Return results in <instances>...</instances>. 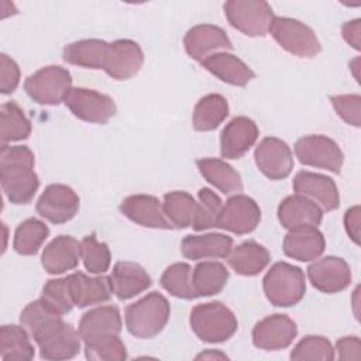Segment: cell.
Segmentation results:
<instances>
[{
  "label": "cell",
  "mask_w": 361,
  "mask_h": 361,
  "mask_svg": "<svg viewBox=\"0 0 361 361\" xmlns=\"http://www.w3.org/2000/svg\"><path fill=\"white\" fill-rule=\"evenodd\" d=\"M35 158L27 145H1L0 182L6 197L14 204H28L39 188L34 172Z\"/></svg>",
  "instance_id": "6da1fadb"
},
{
  "label": "cell",
  "mask_w": 361,
  "mask_h": 361,
  "mask_svg": "<svg viewBox=\"0 0 361 361\" xmlns=\"http://www.w3.org/2000/svg\"><path fill=\"white\" fill-rule=\"evenodd\" d=\"M171 306L166 298L158 292L147 293L126 309V327L137 338H152L166 326Z\"/></svg>",
  "instance_id": "7a4b0ae2"
},
{
  "label": "cell",
  "mask_w": 361,
  "mask_h": 361,
  "mask_svg": "<svg viewBox=\"0 0 361 361\" xmlns=\"http://www.w3.org/2000/svg\"><path fill=\"white\" fill-rule=\"evenodd\" d=\"M189 323L196 337L210 344L230 340L238 329L235 314L221 302L196 305L190 312Z\"/></svg>",
  "instance_id": "3957f363"
},
{
  "label": "cell",
  "mask_w": 361,
  "mask_h": 361,
  "mask_svg": "<svg viewBox=\"0 0 361 361\" xmlns=\"http://www.w3.org/2000/svg\"><path fill=\"white\" fill-rule=\"evenodd\" d=\"M262 288L271 305L290 307L298 305L306 293L305 272L288 262H275L262 279Z\"/></svg>",
  "instance_id": "277c9868"
},
{
  "label": "cell",
  "mask_w": 361,
  "mask_h": 361,
  "mask_svg": "<svg viewBox=\"0 0 361 361\" xmlns=\"http://www.w3.org/2000/svg\"><path fill=\"white\" fill-rule=\"evenodd\" d=\"M39 348V357L49 361H62L76 357L82 347L79 331L62 316L52 319L31 336Z\"/></svg>",
  "instance_id": "5b68a950"
},
{
  "label": "cell",
  "mask_w": 361,
  "mask_h": 361,
  "mask_svg": "<svg viewBox=\"0 0 361 361\" xmlns=\"http://www.w3.org/2000/svg\"><path fill=\"white\" fill-rule=\"evenodd\" d=\"M268 32L281 48L295 56L313 58L322 51L314 31L299 20L275 16Z\"/></svg>",
  "instance_id": "8992f818"
},
{
  "label": "cell",
  "mask_w": 361,
  "mask_h": 361,
  "mask_svg": "<svg viewBox=\"0 0 361 361\" xmlns=\"http://www.w3.org/2000/svg\"><path fill=\"white\" fill-rule=\"evenodd\" d=\"M72 89V76L68 69L48 65L30 75L24 82V90L35 103L56 106L65 100Z\"/></svg>",
  "instance_id": "52a82bcc"
},
{
  "label": "cell",
  "mask_w": 361,
  "mask_h": 361,
  "mask_svg": "<svg viewBox=\"0 0 361 361\" xmlns=\"http://www.w3.org/2000/svg\"><path fill=\"white\" fill-rule=\"evenodd\" d=\"M226 18L247 37H264L274 20L272 7L262 0H228L223 6Z\"/></svg>",
  "instance_id": "ba28073f"
},
{
  "label": "cell",
  "mask_w": 361,
  "mask_h": 361,
  "mask_svg": "<svg viewBox=\"0 0 361 361\" xmlns=\"http://www.w3.org/2000/svg\"><path fill=\"white\" fill-rule=\"evenodd\" d=\"M295 154L302 165L326 169L333 173H340L344 162V154L338 144L322 134L299 138L295 142Z\"/></svg>",
  "instance_id": "9c48e42d"
},
{
  "label": "cell",
  "mask_w": 361,
  "mask_h": 361,
  "mask_svg": "<svg viewBox=\"0 0 361 361\" xmlns=\"http://www.w3.org/2000/svg\"><path fill=\"white\" fill-rule=\"evenodd\" d=\"M63 103L75 117L93 124L109 123L117 111V106L109 94L87 87H72Z\"/></svg>",
  "instance_id": "30bf717a"
},
{
  "label": "cell",
  "mask_w": 361,
  "mask_h": 361,
  "mask_svg": "<svg viewBox=\"0 0 361 361\" xmlns=\"http://www.w3.org/2000/svg\"><path fill=\"white\" fill-rule=\"evenodd\" d=\"M80 206L78 193L62 183L48 185L37 200V213L52 224H63L72 220Z\"/></svg>",
  "instance_id": "8fae6325"
},
{
  "label": "cell",
  "mask_w": 361,
  "mask_h": 361,
  "mask_svg": "<svg viewBox=\"0 0 361 361\" xmlns=\"http://www.w3.org/2000/svg\"><path fill=\"white\" fill-rule=\"evenodd\" d=\"M261 221V209L257 202L247 196L237 193L223 203L217 227L237 235H244L257 228Z\"/></svg>",
  "instance_id": "7c38bea8"
},
{
  "label": "cell",
  "mask_w": 361,
  "mask_h": 361,
  "mask_svg": "<svg viewBox=\"0 0 361 361\" xmlns=\"http://www.w3.org/2000/svg\"><path fill=\"white\" fill-rule=\"evenodd\" d=\"M298 336L296 323L282 313L265 316L252 329V344L265 351H278L289 347Z\"/></svg>",
  "instance_id": "4fadbf2b"
},
{
  "label": "cell",
  "mask_w": 361,
  "mask_h": 361,
  "mask_svg": "<svg viewBox=\"0 0 361 361\" xmlns=\"http://www.w3.org/2000/svg\"><path fill=\"white\" fill-rule=\"evenodd\" d=\"M254 159L259 172L271 180L285 179L293 169L290 147L276 137L262 138L254 151Z\"/></svg>",
  "instance_id": "5bb4252c"
},
{
  "label": "cell",
  "mask_w": 361,
  "mask_h": 361,
  "mask_svg": "<svg viewBox=\"0 0 361 361\" xmlns=\"http://www.w3.org/2000/svg\"><path fill=\"white\" fill-rule=\"evenodd\" d=\"M307 278L313 288L323 293H338L351 283V268L345 259L334 255H327L314 259L307 267Z\"/></svg>",
  "instance_id": "9a60e30c"
},
{
  "label": "cell",
  "mask_w": 361,
  "mask_h": 361,
  "mask_svg": "<svg viewBox=\"0 0 361 361\" xmlns=\"http://www.w3.org/2000/svg\"><path fill=\"white\" fill-rule=\"evenodd\" d=\"M144 63V52L133 39L109 42L103 71L116 80H128L135 76Z\"/></svg>",
  "instance_id": "2e32d148"
},
{
  "label": "cell",
  "mask_w": 361,
  "mask_h": 361,
  "mask_svg": "<svg viewBox=\"0 0 361 361\" xmlns=\"http://www.w3.org/2000/svg\"><path fill=\"white\" fill-rule=\"evenodd\" d=\"M185 51L189 58L202 62L213 54L233 49V42L221 27L199 24L192 27L183 38Z\"/></svg>",
  "instance_id": "e0dca14e"
},
{
  "label": "cell",
  "mask_w": 361,
  "mask_h": 361,
  "mask_svg": "<svg viewBox=\"0 0 361 361\" xmlns=\"http://www.w3.org/2000/svg\"><path fill=\"white\" fill-rule=\"evenodd\" d=\"M292 188L295 193L317 203L322 210L331 212L340 206V193L337 185L327 175L299 171L293 178Z\"/></svg>",
  "instance_id": "ac0fdd59"
},
{
  "label": "cell",
  "mask_w": 361,
  "mask_h": 361,
  "mask_svg": "<svg viewBox=\"0 0 361 361\" xmlns=\"http://www.w3.org/2000/svg\"><path fill=\"white\" fill-rule=\"evenodd\" d=\"M259 130L254 120L238 116L230 120L220 134V154L226 159H240L257 142Z\"/></svg>",
  "instance_id": "d6986e66"
},
{
  "label": "cell",
  "mask_w": 361,
  "mask_h": 361,
  "mask_svg": "<svg viewBox=\"0 0 361 361\" xmlns=\"http://www.w3.org/2000/svg\"><path fill=\"white\" fill-rule=\"evenodd\" d=\"M120 212L133 223L159 230L173 228L168 220L162 203L151 195H131L120 203Z\"/></svg>",
  "instance_id": "ffe728a7"
},
{
  "label": "cell",
  "mask_w": 361,
  "mask_h": 361,
  "mask_svg": "<svg viewBox=\"0 0 361 361\" xmlns=\"http://www.w3.org/2000/svg\"><path fill=\"white\" fill-rule=\"evenodd\" d=\"M109 283L116 298L127 300L147 290L152 285V281L140 264L118 261L109 275Z\"/></svg>",
  "instance_id": "44dd1931"
},
{
  "label": "cell",
  "mask_w": 361,
  "mask_h": 361,
  "mask_svg": "<svg viewBox=\"0 0 361 361\" xmlns=\"http://www.w3.org/2000/svg\"><path fill=\"white\" fill-rule=\"evenodd\" d=\"M123 327L121 314L117 306H99L86 312L80 322L78 331L83 343H90L103 337L120 334Z\"/></svg>",
  "instance_id": "7402d4cb"
},
{
  "label": "cell",
  "mask_w": 361,
  "mask_h": 361,
  "mask_svg": "<svg viewBox=\"0 0 361 361\" xmlns=\"http://www.w3.org/2000/svg\"><path fill=\"white\" fill-rule=\"evenodd\" d=\"M323 210L313 200L302 195L286 196L278 206V220L286 230L298 227H317L322 223Z\"/></svg>",
  "instance_id": "603a6c76"
},
{
  "label": "cell",
  "mask_w": 361,
  "mask_h": 361,
  "mask_svg": "<svg viewBox=\"0 0 361 361\" xmlns=\"http://www.w3.org/2000/svg\"><path fill=\"white\" fill-rule=\"evenodd\" d=\"M282 248L286 257L300 262H309L323 254L326 240L317 227H298L288 230Z\"/></svg>",
  "instance_id": "cb8c5ba5"
},
{
  "label": "cell",
  "mask_w": 361,
  "mask_h": 361,
  "mask_svg": "<svg viewBox=\"0 0 361 361\" xmlns=\"http://www.w3.org/2000/svg\"><path fill=\"white\" fill-rule=\"evenodd\" d=\"M80 243L72 235H58L49 241L41 255L42 268L51 275H61L78 267Z\"/></svg>",
  "instance_id": "d4e9b609"
},
{
  "label": "cell",
  "mask_w": 361,
  "mask_h": 361,
  "mask_svg": "<svg viewBox=\"0 0 361 361\" xmlns=\"http://www.w3.org/2000/svg\"><path fill=\"white\" fill-rule=\"evenodd\" d=\"M72 300L79 309L104 303L111 296L109 276H87L83 272H73L66 276Z\"/></svg>",
  "instance_id": "484cf974"
},
{
  "label": "cell",
  "mask_w": 361,
  "mask_h": 361,
  "mask_svg": "<svg viewBox=\"0 0 361 361\" xmlns=\"http://www.w3.org/2000/svg\"><path fill=\"white\" fill-rule=\"evenodd\" d=\"M202 66L224 83L245 86L254 78V71L238 56L228 52H217L200 62Z\"/></svg>",
  "instance_id": "4316f807"
},
{
  "label": "cell",
  "mask_w": 361,
  "mask_h": 361,
  "mask_svg": "<svg viewBox=\"0 0 361 361\" xmlns=\"http://www.w3.org/2000/svg\"><path fill=\"white\" fill-rule=\"evenodd\" d=\"M233 248V238L221 233H209L202 235H186L180 243L182 255L188 259L227 258Z\"/></svg>",
  "instance_id": "83f0119b"
},
{
  "label": "cell",
  "mask_w": 361,
  "mask_h": 361,
  "mask_svg": "<svg viewBox=\"0 0 361 361\" xmlns=\"http://www.w3.org/2000/svg\"><path fill=\"white\" fill-rule=\"evenodd\" d=\"M271 261L268 250L254 240L244 241L231 248L227 262L231 269L243 276H255L267 268Z\"/></svg>",
  "instance_id": "f1b7e54d"
},
{
  "label": "cell",
  "mask_w": 361,
  "mask_h": 361,
  "mask_svg": "<svg viewBox=\"0 0 361 361\" xmlns=\"http://www.w3.org/2000/svg\"><path fill=\"white\" fill-rule=\"evenodd\" d=\"M200 175L224 195L243 192L240 173L226 161L219 158H200L196 161Z\"/></svg>",
  "instance_id": "f546056e"
},
{
  "label": "cell",
  "mask_w": 361,
  "mask_h": 361,
  "mask_svg": "<svg viewBox=\"0 0 361 361\" xmlns=\"http://www.w3.org/2000/svg\"><path fill=\"white\" fill-rule=\"evenodd\" d=\"M109 42L97 38L79 39L65 45L62 58L65 62L86 69H103Z\"/></svg>",
  "instance_id": "4dcf8cb0"
},
{
  "label": "cell",
  "mask_w": 361,
  "mask_h": 361,
  "mask_svg": "<svg viewBox=\"0 0 361 361\" xmlns=\"http://www.w3.org/2000/svg\"><path fill=\"white\" fill-rule=\"evenodd\" d=\"M0 358L3 361H30L34 358L27 329L21 324H3L0 329Z\"/></svg>",
  "instance_id": "1f68e13d"
},
{
  "label": "cell",
  "mask_w": 361,
  "mask_h": 361,
  "mask_svg": "<svg viewBox=\"0 0 361 361\" xmlns=\"http://www.w3.org/2000/svg\"><path fill=\"white\" fill-rule=\"evenodd\" d=\"M228 116V103L224 96L210 93L199 99L193 109V128L196 131H213Z\"/></svg>",
  "instance_id": "d6a6232c"
},
{
  "label": "cell",
  "mask_w": 361,
  "mask_h": 361,
  "mask_svg": "<svg viewBox=\"0 0 361 361\" xmlns=\"http://www.w3.org/2000/svg\"><path fill=\"white\" fill-rule=\"evenodd\" d=\"M227 268L216 261L199 262L192 269V282L195 292L199 296H213L220 293L228 281Z\"/></svg>",
  "instance_id": "836d02e7"
},
{
  "label": "cell",
  "mask_w": 361,
  "mask_h": 361,
  "mask_svg": "<svg viewBox=\"0 0 361 361\" xmlns=\"http://www.w3.org/2000/svg\"><path fill=\"white\" fill-rule=\"evenodd\" d=\"M164 212L173 228H188L193 226L197 202L185 190H173L164 196Z\"/></svg>",
  "instance_id": "e575fe53"
},
{
  "label": "cell",
  "mask_w": 361,
  "mask_h": 361,
  "mask_svg": "<svg viewBox=\"0 0 361 361\" xmlns=\"http://www.w3.org/2000/svg\"><path fill=\"white\" fill-rule=\"evenodd\" d=\"M48 235V226L35 217H30L17 226L14 231L13 248L20 255H35Z\"/></svg>",
  "instance_id": "d590c367"
},
{
  "label": "cell",
  "mask_w": 361,
  "mask_h": 361,
  "mask_svg": "<svg viewBox=\"0 0 361 361\" xmlns=\"http://www.w3.org/2000/svg\"><path fill=\"white\" fill-rule=\"evenodd\" d=\"M31 134V123L24 110L16 102H6L0 110L1 145L11 141L27 140Z\"/></svg>",
  "instance_id": "8d00e7d4"
},
{
  "label": "cell",
  "mask_w": 361,
  "mask_h": 361,
  "mask_svg": "<svg viewBox=\"0 0 361 361\" xmlns=\"http://www.w3.org/2000/svg\"><path fill=\"white\" fill-rule=\"evenodd\" d=\"M161 286L175 298L192 300L197 295L192 282V268L186 262H175L169 265L161 275Z\"/></svg>",
  "instance_id": "74e56055"
},
{
  "label": "cell",
  "mask_w": 361,
  "mask_h": 361,
  "mask_svg": "<svg viewBox=\"0 0 361 361\" xmlns=\"http://www.w3.org/2000/svg\"><path fill=\"white\" fill-rule=\"evenodd\" d=\"M80 259L87 272L104 274L111 264L110 248L106 243H100L94 234H89L80 241Z\"/></svg>",
  "instance_id": "f35d334b"
},
{
  "label": "cell",
  "mask_w": 361,
  "mask_h": 361,
  "mask_svg": "<svg viewBox=\"0 0 361 361\" xmlns=\"http://www.w3.org/2000/svg\"><path fill=\"white\" fill-rule=\"evenodd\" d=\"M197 212L193 221L196 231H203L212 227H217L219 216L223 207V202L217 193L209 188H202L197 192Z\"/></svg>",
  "instance_id": "ab89813d"
},
{
  "label": "cell",
  "mask_w": 361,
  "mask_h": 361,
  "mask_svg": "<svg viewBox=\"0 0 361 361\" xmlns=\"http://www.w3.org/2000/svg\"><path fill=\"white\" fill-rule=\"evenodd\" d=\"M334 348L331 343L323 336H305L290 351V360L303 361V360H322L331 361L334 360Z\"/></svg>",
  "instance_id": "60d3db41"
},
{
  "label": "cell",
  "mask_w": 361,
  "mask_h": 361,
  "mask_svg": "<svg viewBox=\"0 0 361 361\" xmlns=\"http://www.w3.org/2000/svg\"><path fill=\"white\" fill-rule=\"evenodd\" d=\"M85 357L92 361H124L127 348L118 334L85 343Z\"/></svg>",
  "instance_id": "b9f144b4"
},
{
  "label": "cell",
  "mask_w": 361,
  "mask_h": 361,
  "mask_svg": "<svg viewBox=\"0 0 361 361\" xmlns=\"http://www.w3.org/2000/svg\"><path fill=\"white\" fill-rule=\"evenodd\" d=\"M41 298L62 316L69 313L75 306L66 278L49 279L42 288Z\"/></svg>",
  "instance_id": "7bdbcfd3"
},
{
  "label": "cell",
  "mask_w": 361,
  "mask_h": 361,
  "mask_svg": "<svg viewBox=\"0 0 361 361\" xmlns=\"http://www.w3.org/2000/svg\"><path fill=\"white\" fill-rule=\"evenodd\" d=\"M336 113L350 126H361V97L360 94H336L330 96Z\"/></svg>",
  "instance_id": "ee69618b"
},
{
  "label": "cell",
  "mask_w": 361,
  "mask_h": 361,
  "mask_svg": "<svg viewBox=\"0 0 361 361\" xmlns=\"http://www.w3.org/2000/svg\"><path fill=\"white\" fill-rule=\"evenodd\" d=\"M20 83V68L8 55H0V90L3 94L13 93Z\"/></svg>",
  "instance_id": "f6af8a7d"
},
{
  "label": "cell",
  "mask_w": 361,
  "mask_h": 361,
  "mask_svg": "<svg viewBox=\"0 0 361 361\" xmlns=\"http://www.w3.org/2000/svg\"><path fill=\"white\" fill-rule=\"evenodd\" d=\"M336 350L340 360H360L361 358V343L357 336H345L337 340Z\"/></svg>",
  "instance_id": "bcb514c9"
},
{
  "label": "cell",
  "mask_w": 361,
  "mask_h": 361,
  "mask_svg": "<svg viewBox=\"0 0 361 361\" xmlns=\"http://www.w3.org/2000/svg\"><path fill=\"white\" fill-rule=\"evenodd\" d=\"M341 35L348 45L360 51L361 49V20L355 18L344 23L341 27Z\"/></svg>",
  "instance_id": "7dc6e473"
},
{
  "label": "cell",
  "mask_w": 361,
  "mask_h": 361,
  "mask_svg": "<svg viewBox=\"0 0 361 361\" xmlns=\"http://www.w3.org/2000/svg\"><path fill=\"white\" fill-rule=\"evenodd\" d=\"M344 227L350 238L360 244V206H353L344 214Z\"/></svg>",
  "instance_id": "c3c4849f"
},
{
  "label": "cell",
  "mask_w": 361,
  "mask_h": 361,
  "mask_svg": "<svg viewBox=\"0 0 361 361\" xmlns=\"http://www.w3.org/2000/svg\"><path fill=\"white\" fill-rule=\"evenodd\" d=\"M196 358H197V360H199V358H227V355H224V354H221V353H219V351L209 350V351H206V353L199 354Z\"/></svg>",
  "instance_id": "681fc988"
}]
</instances>
